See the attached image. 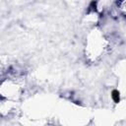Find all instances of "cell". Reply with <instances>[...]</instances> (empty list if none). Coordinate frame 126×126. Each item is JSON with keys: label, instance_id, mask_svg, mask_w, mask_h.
<instances>
[{"label": "cell", "instance_id": "cell-1", "mask_svg": "<svg viewBox=\"0 0 126 126\" xmlns=\"http://www.w3.org/2000/svg\"><path fill=\"white\" fill-rule=\"evenodd\" d=\"M87 52L88 57L92 60H95L99 58L106 48V42L103 35L97 31H94V32L90 35V38L87 43Z\"/></svg>", "mask_w": 126, "mask_h": 126}, {"label": "cell", "instance_id": "cell-2", "mask_svg": "<svg viewBox=\"0 0 126 126\" xmlns=\"http://www.w3.org/2000/svg\"><path fill=\"white\" fill-rule=\"evenodd\" d=\"M19 93H20V88L16 83L8 80L2 83L1 86L2 96L6 98H12V97H16L19 94Z\"/></svg>", "mask_w": 126, "mask_h": 126}]
</instances>
